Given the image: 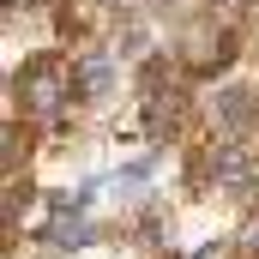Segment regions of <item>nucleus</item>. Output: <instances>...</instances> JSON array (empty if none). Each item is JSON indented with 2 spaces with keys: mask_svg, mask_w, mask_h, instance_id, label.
<instances>
[{
  "mask_svg": "<svg viewBox=\"0 0 259 259\" xmlns=\"http://www.w3.org/2000/svg\"><path fill=\"white\" fill-rule=\"evenodd\" d=\"M217 181H223L229 193H247V187H253V163H247L235 145H223V151H217Z\"/></svg>",
  "mask_w": 259,
  "mask_h": 259,
  "instance_id": "2",
  "label": "nucleus"
},
{
  "mask_svg": "<svg viewBox=\"0 0 259 259\" xmlns=\"http://www.w3.org/2000/svg\"><path fill=\"white\" fill-rule=\"evenodd\" d=\"M66 91H72V72H66L61 55H36V61L18 72V97H24V109H36V115H55Z\"/></svg>",
  "mask_w": 259,
  "mask_h": 259,
  "instance_id": "1",
  "label": "nucleus"
},
{
  "mask_svg": "<svg viewBox=\"0 0 259 259\" xmlns=\"http://www.w3.org/2000/svg\"><path fill=\"white\" fill-rule=\"evenodd\" d=\"M217 109H223V121H229V127H247V121H253L247 91H223V103H217Z\"/></svg>",
  "mask_w": 259,
  "mask_h": 259,
  "instance_id": "4",
  "label": "nucleus"
},
{
  "mask_svg": "<svg viewBox=\"0 0 259 259\" xmlns=\"http://www.w3.org/2000/svg\"><path fill=\"white\" fill-rule=\"evenodd\" d=\"M109 78H115V66H109V55H84V61L72 66V84H78L84 97H103V91H109Z\"/></svg>",
  "mask_w": 259,
  "mask_h": 259,
  "instance_id": "3",
  "label": "nucleus"
}]
</instances>
